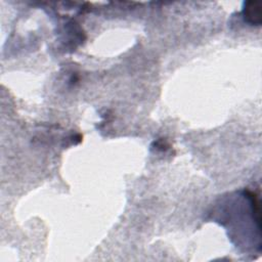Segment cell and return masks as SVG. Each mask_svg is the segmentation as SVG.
Returning <instances> with one entry per match:
<instances>
[{
  "label": "cell",
  "instance_id": "6da1fadb",
  "mask_svg": "<svg viewBox=\"0 0 262 262\" xmlns=\"http://www.w3.org/2000/svg\"><path fill=\"white\" fill-rule=\"evenodd\" d=\"M245 19L251 25H260L261 24V7L257 1H249L245 4L244 8Z\"/></svg>",
  "mask_w": 262,
  "mask_h": 262
}]
</instances>
